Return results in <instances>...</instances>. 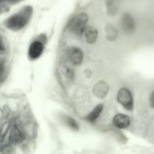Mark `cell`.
I'll return each instance as SVG.
<instances>
[{
	"label": "cell",
	"mask_w": 154,
	"mask_h": 154,
	"mask_svg": "<svg viewBox=\"0 0 154 154\" xmlns=\"http://www.w3.org/2000/svg\"><path fill=\"white\" fill-rule=\"evenodd\" d=\"M44 51V45L42 42L34 41L30 44L28 49V57L30 60H36L40 57Z\"/></svg>",
	"instance_id": "cell-5"
},
{
	"label": "cell",
	"mask_w": 154,
	"mask_h": 154,
	"mask_svg": "<svg viewBox=\"0 0 154 154\" xmlns=\"http://www.w3.org/2000/svg\"><path fill=\"white\" fill-rule=\"evenodd\" d=\"M121 28L126 33H131L135 29V21L130 14H126L122 17Z\"/></svg>",
	"instance_id": "cell-8"
},
{
	"label": "cell",
	"mask_w": 154,
	"mask_h": 154,
	"mask_svg": "<svg viewBox=\"0 0 154 154\" xmlns=\"http://www.w3.org/2000/svg\"><path fill=\"white\" fill-rule=\"evenodd\" d=\"M85 42L88 44H94L98 38V30L92 26H88L83 33Z\"/></svg>",
	"instance_id": "cell-10"
},
{
	"label": "cell",
	"mask_w": 154,
	"mask_h": 154,
	"mask_svg": "<svg viewBox=\"0 0 154 154\" xmlns=\"http://www.w3.org/2000/svg\"><path fill=\"white\" fill-rule=\"evenodd\" d=\"M117 101L128 111H131L134 107V100H133L132 93L128 88H122L117 93Z\"/></svg>",
	"instance_id": "cell-3"
},
{
	"label": "cell",
	"mask_w": 154,
	"mask_h": 154,
	"mask_svg": "<svg viewBox=\"0 0 154 154\" xmlns=\"http://www.w3.org/2000/svg\"><path fill=\"white\" fill-rule=\"evenodd\" d=\"M69 62L74 66H80L84 60V53L82 49L78 47H69L66 51Z\"/></svg>",
	"instance_id": "cell-4"
},
{
	"label": "cell",
	"mask_w": 154,
	"mask_h": 154,
	"mask_svg": "<svg viewBox=\"0 0 154 154\" xmlns=\"http://www.w3.org/2000/svg\"><path fill=\"white\" fill-rule=\"evenodd\" d=\"M25 139V133L19 126H15L11 129L10 133L9 140L14 144H18L22 143Z\"/></svg>",
	"instance_id": "cell-9"
},
{
	"label": "cell",
	"mask_w": 154,
	"mask_h": 154,
	"mask_svg": "<svg viewBox=\"0 0 154 154\" xmlns=\"http://www.w3.org/2000/svg\"><path fill=\"white\" fill-rule=\"evenodd\" d=\"M64 122L66 124V125L69 128H70L71 129L74 130V131H77V130L79 129V125L76 122V121L74 119H72V118L69 117V116H65Z\"/></svg>",
	"instance_id": "cell-13"
},
{
	"label": "cell",
	"mask_w": 154,
	"mask_h": 154,
	"mask_svg": "<svg viewBox=\"0 0 154 154\" xmlns=\"http://www.w3.org/2000/svg\"><path fill=\"white\" fill-rule=\"evenodd\" d=\"M88 16L86 13L81 12L72 17L69 24V29L75 35H83L85 29L88 27Z\"/></svg>",
	"instance_id": "cell-2"
},
{
	"label": "cell",
	"mask_w": 154,
	"mask_h": 154,
	"mask_svg": "<svg viewBox=\"0 0 154 154\" xmlns=\"http://www.w3.org/2000/svg\"><path fill=\"white\" fill-rule=\"evenodd\" d=\"M149 103H150V106L154 109V91H152V94H151L150 95V98H149Z\"/></svg>",
	"instance_id": "cell-14"
},
{
	"label": "cell",
	"mask_w": 154,
	"mask_h": 154,
	"mask_svg": "<svg viewBox=\"0 0 154 154\" xmlns=\"http://www.w3.org/2000/svg\"><path fill=\"white\" fill-rule=\"evenodd\" d=\"M7 1H9V2H15V1H17V0H7Z\"/></svg>",
	"instance_id": "cell-16"
},
{
	"label": "cell",
	"mask_w": 154,
	"mask_h": 154,
	"mask_svg": "<svg viewBox=\"0 0 154 154\" xmlns=\"http://www.w3.org/2000/svg\"><path fill=\"white\" fill-rule=\"evenodd\" d=\"M2 1H3V0H0V4H1V2H2Z\"/></svg>",
	"instance_id": "cell-17"
},
{
	"label": "cell",
	"mask_w": 154,
	"mask_h": 154,
	"mask_svg": "<svg viewBox=\"0 0 154 154\" xmlns=\"http://www.w3.org/2000/svg\"><path fill=\"white\" fill-rule=\"evenodd\" d=\"M112 124L119 129H125L131 124V119L128 116L123 113L116 114L112 119Z\"/></svg>",
	"instance_id": "cell-6"
},
{
	"label": "cell",
	"mask_w": 154,
	"mask_h": 154,
	"mask_svg": "<svg viewBox=\"0 0 154 154\" xmlns=\"http://www.w3.org/2000/svg\"><path fill=\"white\" fill-rule=\"evenodd\" d=\"M109 85L105 81H98L93 87V94L97 98H104L109 92Z\"/></svg>",
	"instance_id": "cell-7"
},
{
	"label": "cell",
	"mask_w": 154,
	"mask_h": 154,
	"mask_svg": "<svg viewBox=\"0 0 154 154\" xmlns=\"http://www.w3.org/2000/svg\"><path fill=\"white\" fill-rule=\"evenodd\" d=\"M105 34H106V39L112 42V41H115L117 38L118 29L113 25L108 24L105 27Z\"/></svg>",
	"instance_id": "cell-12"
},
{
	"label": "cell",
	"mask_w": 154,
	"mask_h": 154,
	"mask_svg": "<svg viewBox=\"0 0 154 154\" xmlns=\"http://www.w3.org/2000/svg\"><path fill=\"white\" fill-rule=\"evenodd\" d=\"M103 109V104H97V106H94V109L86 116L85 119L88 122H95L101 114L102 111Z\"/></svg>",
	"instance_id": "cell-11"
},
{
	"label": "cell",
	"mask_w": 154,
	"mask_h": 154,
	"mask_svg": "<svg viewBox=\"0 0 154 154\" xmlns=\"http://www.w3.org/2000/svg\"><path fill=\"white\" fill-rule=\"evenodd\" d=\"M32 13V8L30 6L26 7L19 13L10 17L6 21V26L11 30H20L28 23Z\"/></svg>",
	"instance_id": "cell-1"
},
{
	"label": "cell",
	"mask_w": 154,
	"mask_h": 154,
	"mask_svg": "<svg viewBox=\"0 0 154 154\" xmlns=\"http://www.w3.org/2000/svg\"><path fill=\"white\" fill-rule=\"evenodd\" d=\"M4 72V66L2 63H0V79L2 78V75H3Z\"/></svg>",
	"instance_id": "cell-15"
}]
</instances>
